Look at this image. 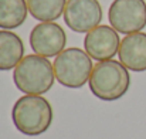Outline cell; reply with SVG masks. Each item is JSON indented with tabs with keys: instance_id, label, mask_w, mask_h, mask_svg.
Returning a JSON list of instances; mask_svg holds the SVG:
<instances>
[{
	"instance_id": "6da1fadb",
	"label": "cell",
	"mask_w": 146,
	"mask_h": 139,
	"mask_svg": "<svg viewBox=\"0 0 146 139\" xmlns=\"http://www.w3.org/2000/svg\"><path fill=\"white\" fill-rule=\"evenodd\" d=\"M11 119L19 132L27 136H38L52 124V108L41 95H23L11 109Z\"/></svg>"
},
{
	"instance_id": "7a4b0ae2",
	"label": "cell",
	"mask_w": 146,
	"mask_h": 139,
	"mask_svg": "<svg viewBox=\"0 0 146 139\" xmlns=\"http://www.w3.org/2000/svg\"><path fill=\"white\" fill-rule=\"evenodd\" d=\"M54 67L48 58L38 54L26 55L14 68L13 81L19 91L26 95H43L54 85Z\"/></svg>"
},
{
	"instance_id": "3957f363",
	"label": "cell",
	"mask_w": 146,
	"mask_h": 139,
	"mask_svg": "<svg viewBox=\"0 0 146 139\" xmlns=\"http://www.w3.org/2000/svg\"><path fill=\"white\" fill-rule=\"evenodd\" d=\"M90 90L101 101H116L128 92L131 75L128 68L115 60L99 61L90 77Z\"/></svg>"
},
{
	"instance_id": "277c9868",
	"label": "cell",
	"mask_w": 146,
	"mask_h": 139,
	"mask_svg": "<svg viewBox=\"0 0 146 139\" xmlns=\"http://www.w3.org/2000/svg\"><path fill=\"white\" fill-rule=\"evenodd\" d=\"M54 74L55 80L67 88H82L91 77L92 72V58L87 51L71 47L58 54L54 60Z\"/></svg>"
},
{
	"instance_id": "5b68a950",
	"label": "cell",
	"mask_w": 146,
	"mask_h": 139,
	"mask_svg": "<svg viewBox=\"0 0 146 139\" xmlns=\"http://www.w3.org/2000/svg\"><path fill=\"white\" fill-rule=\"evenodd\" d=\"M108 19L111 27L122 34L139 33L146 27L145 0H113L109 6Z\"/></svg>"
},
{
	"instance_id": "8992f818",
	"label": "cell",
	"mask_w": 146,
	"mask_h": 139,
	"mask_svg": "<svg viewBox=\"0 0 146 139\" xmlns=\"http://www.w3.org/2000/svg\"><path fill=\"white\" fill-rule=\"evenodd\" d=\"M64 21L75 33H88L99 26L102 7L98 0H67Z\"/></svg>"
},
{
	"instance_id": "52a82bcc",
	"label": "cell",
	"mask_w": 146,
	"mask_h": 139,
	"mask_svg": "<svg viewBox=\"0 0 146 139\" xmlns=\"http://www.w3.org/2000/svg\"><path fill=\"white\" fill-rule=\"evenodd\" d=\"M67 44V34L64 29L54 21H43L33 27L30 33V47L41 57H57Z\"/></svg>"
},
{
	"instance_id": "ba28073f",
	"label": "cell",
	"mask_w": 146,
	"mask_h": 139,
	"mask_svg": "<svg viewBox=\"0 0 146 139\" xmlns=\"http://www.w3.org/2000/svg\"><path fill=\"white\" fill-rule=\"evenodd\" d=\"M121 47L118 31L109 26H98L88 31L84 39V48L87 54L95 61L112 60Z\"/></svg>"
},
{
	"instance_id": "9c48e42d",
	"label": "cell",
	"mask_w": 146,
	"mask_h": 139,
	"mask_svg": "<svg viewBox=\"0 0 146 139\" xmlns=\"http://www.w3.org/2000/svg\"><path fill=\"white\" fill-rule=\"evenodd\" d=\"M118 57L129 71H146V33L139 31L125 36L121 41Z\"/></svg>"
},
{
	"instance_id": "30bf717a",
	"label": "cell",
	"mask_w": 146,
	"mask_h": 139,
	"mask_svg": "<svg viewBox=\"0 0 146 139\" xmlns=\"http://www.w3.org/2000/svg\"><path fill=\"white\" fill-rule=\"evenodd\" d=\"M24 58V44L21 39L9 30H0V71L17 67Z\"/></svg>"
},
{
	"instance_id": "8fae6325",
	"label": "cell",
	"mask_w": 146,
	"mask_h": 139,
	"mask_svg": "<svg viewBox=\"0 0 146 139\" xmlns=\"http://www.w3.org/2000/svg\"><path fill=\"white\" fill-rule=\"evenodd\" d=\"M29 6L26 0H0V29L13 30L27 19Z\"/></svg>"
},
{
	"instance_id": "7c38bea8",
	"label": "cell",
	"mask_w": 146,
	"mask_h": 139,
	"mask_svg": "<svg viewBox=\"0 0 146 139\" xmlns=\"http://www.w3.org/2000/svg\"><path fill=\"white\" fill-rule=\"evenodd\" d=\"M67 0H27L29 11L36 19L43 21H54L64 14Z\"/></svg>"
}]
</instances>
